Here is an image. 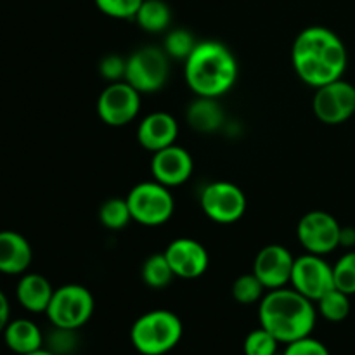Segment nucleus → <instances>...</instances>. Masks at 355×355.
Masks as SVG:
<instances>
[{
    "label": "nucleus",
    "mask_w": 355,
    "mask_h": 355,
    "mask_svg": "<svg viewBox=\"0 0 355 355\" xmlns=\"http://www.w3.org/2000/svg\"><path fill=\"white\" fill-rule=\"evenodd\" d=\"M350 295L343 293L338 288H333L331 291L319 298L318 311L326 321L329 322H342L349 318L350 314Z\"/></svg>",
    "instance_id": "5701e85b"
},
{
    "label": "nucleus",
    "mask_w": 355,
    "mask_h": 355,
    "mask_svg": "<svg viewBox=\"0 0 355 355\" xmlns=\"http://www.w3.org/2000/svg\"><path fill=\"white\" fill-rule=\"evenodd\" d=\"M295 257L283 245H267L257 253L253 274L260 279L267 291L290 284Z\"/></svg>",
    "instance_id": "ddd939ff"
},
{
    "label": "nucleus",
    "mask_w": 355,
    "mask_h": 355,
    "mask_svg": "<svg viewBox=\"0 0 355 355\" xmlns=\"http://www.w3.org/2000/svg\"><path fill=\"white\" fill-rule=\"evenodd\" d=\"M3 342L16 355L31 354L44 349V335L30 319H14L3 329Z\"/></svg>",
    "instance_id": "6ab92c4d"
},
{
    "label": "nucleus",
    "mask_w": 355,
    "mask_h": 355,
    "mask_svg": "<svg viewBox=\"0 0 355 355\" xmlns=\"http://www.w3.org/2000/svg\"><path fill=\"white\" fill-rule=\"evenodd\" d=\"M96 7L113 19H134L144 0H94Z\"/></svg>",
    "instance_id": "c85d7f7f"
},
{
    "label": "nucleus",
    "mask_w": 355,
    "mask_h": 355,
    "mask_svg": "<svg viewBox=\"0 0 355 355\" xmlns=\"http://www.w3.org/2000/svg\"><path fill=\"white\" fill-rule=\"evenodd\" d=\"M54 295V288L49 279L37 272H24L16 284V298L24 311L40 314L47 311Z\"/></svg>",
    "instance_id": "a211bd4d"
},
{
    "label": "nucleus",
    "mask_w": 355,
    "mask_h": 355,
    "mask_svg": "<svg viewBox=\"0 0 355 355\" xmlns=\"http://www.w3.org/2000/svg\"><path fill=\"white\" fill-rule=\"evenodd\" d=\"M263 291L266 288L253 272L243 274L232 283V297L241 305H252L260 302L263 298Z\"/></svg>",
    "instance_id": "393cba45"
},
{
    "label": "nucleus",
    "mask_w": 355,
    "mask_h": 355,
    "mask_svg": "<svg viewBox=\"0 0 355 355\" xmlns=\"http://www.w3.org/2000/svg\"><path fill=\"white\" fill-rule=\"evenodd\" d=\"M73 335H75V331H73V329L55 328V333H52L51 340H49V343H51L49 350H51V352H54L55 355L64 354V352H68V350H71L73 347H75V338H73Z\"/></svg>",
    "instance_id": "2f4dec72"
},
{
    "label": "nucleus",
    "mask_w": 355,
    "mask_h": 355,
    "mask_svg": "<svg viewBox=\"0 0 355 355\" xmlns=\"http://www.w3.org/2000/svg\"><path fill=\"white\" fill-rule=\"evenodd\" d=\"M312 110L322 123H343L355 114V87L342 78L319 87L312 99Z\"/></svg>",
    "instance_id": "f8f14e48"
},
{
    "label": "nucleus",
    "mask_w": 355,
    "mask_h": 355,
    "mask_svg": "<svg viewBox=\"0 0 355 355\" xmlns=\"http://www.w3.org/2000/svg\"><path fill=\"white\" fill-rule=\"evenodd\" d=\"M99 220L104 227L111 229V231L127 227L128 222L132 220L127 200H123V198H110V200L104 201L99 208Z\"/></svg>",
    "instance_id": "b1692460"
},
{
    "label": "nucleus",
    "mask_w": 355,
    "mask_h": 355,
    "mask_svg": "<svg viewBox=\"0 0 355 355\" xmlns=\"http://www.w3.org/2000/svg\"><path fill=\"white\" fill-rule=\"evenodd\" d=\"M182 321L173 312L158 309L142 314L132 324L130 342L142 355H165L182 340Z\"/></svg>",
    "instance_id": "20e7f679"
},
{
    "label": "nucleus",
    "mask_w": 355,
    "mask_h": 355,
    "mask_svg": "<svg viewBox=\"0 0 355 355\" xmlns=\"http://www.w3.org/2000/svg\"><path fill=\"white\" fill-rule=\"evenodd\" d=\"M186 120L193 130L200 132V134H211L222 127L225 114L217 99L196 96V99L187 107Z\"/></svg>",
    "instance_id": "aec40b11"
},
{
    "label": "nucleus",
    "mask_w": 355,
    "mask_h": 355,
    "mask_svg": "<svg viewBox=\"0 0 355 355\" xmlns=\"http://www.w3.org/2000/svg\"><path fill=\"white\" fill-rule=\"evenodd\" d=\"M177 135H179V123L172 114L165 111H155L148 114L137 128L139 144L149 153H156L175 144Z\"/></svg>",
    "instance_id": "dca6fc26"
},
{
    "label": "nucleus",
    "mask_w": 355,
    "mask_h": 355,
    "mask_svg": "<svg viewBox=\"0 0 355 355\" xmlns=\"http://www.w3.org/2000/svg\"><path fill=\"white\" fill-rule=\"evenodd\" d=\"M198 42L194 40V35L189 30L184 28H175L166 35L165 42H163V51L166 55L172 59H184L186 61L189 58L191 52L194 51Z\"/></svg>",
    "instance_id": "a878e982"
},
{
    "label": "nucleus",
    "mask_w": 355,
    "mask_h": 355,
    "mask_svg": "<svg viewBox=\"0 0 355 355\" xmlns=\"http://www.w3.org/2000/svg\"><path fill=\"white\" fill-rule=\"evenodd\" d=\"M291 288L315 302L324 297L328 291L335 288L333 266H329L321 255H302L295 259L293 272H291Z\"/></svg>",
    "instance_id": "9b49d317"
},
{
    "label": "nucleus",
    "mask_w": 355,
    "mask_h": 355,
    "mask_svg": "<svg viewBox=\"0 0 355 355\" xmlns=\"http://www.w3.org/2000/svg\"><path fill=\"white\" fill-rule=\"evenodd\" d=\"M342 225L328 211L314 210L305 214L297 225L298 243L312 255H328L340 246Z\"/></svg>",
    "instance_id": "1a4fd4ad"
},
{
    "label": "nucleus",
    "mask_w": 355,
    "mask_h": 355,
    "mask_svg": "<svg viewBox=\"0 0 355 355\" xmlns=\"http://www.w3.org/2000/svg\"><path fill=\"white\" fill-rule=\"evenodd\" d=\"M283 355H331L328 347L319 340L312 338V336H305V338L297 340L286 345Z\"/></svg>",
    "instance_id": "7c9ffc66"
},
{
    "label": "nucleus",
    "mask_w": 355,
    "mask_h": 355,
    "mask_svg": "<svg viewBox=\"0 0 355 355\" xmlns=\"http://www.w3.org/2000/svg\"><path fill=\"white\" fill-rule=\"evenodd\" d=\"M134 19L148 33H162L170 26L172 10L165 0H144Z\"/></svg>",
    "instance_id": "412c9836"
},
{
    "label": "nucleus",
    "mask_w": 355,
    "mask_h": 355,
    "mask_svg": "<svg viewBox=\"0 0 355 355\" xmlns=\"http://www.w3.org/2000/svg\"><path fill=\"white\" fill-rule=\"evenodd\" d=\"M96 302L92 293L82 284H64L54 290L52 300L49 304V321L54 328L61 329H80L92 318Z\"/></svg>",
    "instance_id": "423d86ee"
},
{
    "label": "nucleus",
    "mask_w": 355,
    "mask_h": 355,
    "mask_svg": "<svg viewBox=\"0 0 355 355\" xmlns=\"http://www.w3.org/2000/svg\"><path fill=\"white\" fill-rule=\"evenodd\" d=\"M354 116H355V114H354Z\"/></svg>",
    "instance_id": "e433bc0d"
},
{
    "label": "nucleus",
    "mask_w": 355,
    "mask_h": 355,
    "mask_svg": "<svg viewBox=\"0 0 355 355\" xmlns=\"http://www.w3.org/2000/svg\"><path fill=\"white\" fill-rule=\"evenodd\" d=\"M170 58L159 47H142L127 58L125 82L141 94H151L162 89L168 80Z\"/></svg>",
    "instance_id": "0eeeda50"
},
{
    "label": "nucleus",
    "mask_w": 355,
    "mask_h": 355,
    "mask_svg": "<svg viewBox=\"0 0 355 355\" xmlns=\"http://www.w3.org/2000/svg\"><path fill=\"white\" fill-rule=\"evenodd\" d=\"M277 345L279 342L266 328L260 326L259 329L248 333L243 343V352L245 355H276Z\"/></svg>",
    "instance_id": "bb28decb"
},
{
    "label": "nucleus",
    "mask_w": 355,
    "mask_h": 355,
    "mask_svg": "<svg viewBox=\"0 0 355 355\" xmlns=\"http://www.w3.org/2000/svg\"><path fill=\"white\" fill-rule=\"evenodd\" d=\"M130 208L132 220L146 227H158L172 218L175 210L170 187L163 186L158 180H148L134 186L125 198Z\"/></svg>",
    "instance_id": "39448f33"
},
{
    "label": "nucleus",
    "mask_w": 355,
    "mask_h": 355,
    "mask_svg": "<svg viewBox=\"0 0 355 355\" xmlns=\"http://www.w3.org/2000/svg\"><path fill=\"white\" fill-rule=\"evenodd\" d=\"M276 355H283V354H276Z\"/></svg>",
    "instance_id": "c9c22d12"
},
{
    "label": "nucleus",
    "mask_w": 355,
    "mask_h": 355,
    "mask_svg": "<svg viewBox=\"0 0 355 355\" xmlns=\"http://www.w3.org/2000/svg\"><path fill=\"white\" fill-rule=\"evenodd\" d=\"M194 162L189 151L172 144L165 149L153 153L151 173L155 180L166 187L182 186L193 175Z\"/></svg>",
    "instance_id": "2eb2a0df"
},
{
    "label": "nucleus",
    "mask_w": 355,
    "mask_h": 355,
    "mask_svg": "<svg viewBox=\"0 0 355 355\" xmlns=\"http://www.w3.org/2000/svg\"><path fill=\"white\" fill-rule=\"evenodd\" d=\"M260 326L279 343H291L311 336L318 319L314 302L295 288H277L263 295L259 307Z\"/></svg>",
    "instance_id": "f03ea898"
},
{
    "label": "nucleus",
    "mask_w": 355,
    "mask_h": 355,
    "mask_svg": "<svg viewBox=\"0 0 355 355\" xmlns=\"http://www.w3.org/2000/svg\"><path fill=\"white\" fill-rule=\"evenodd\" d=\"M141 276L146 286L153 288V290L166 288L172 283L173 277H175L165 253H155V255L148 257L146 262L142 263Z\"/></svg>",
    "instance_id": "4be33fe9"
},
{
    "label": "nucleus",
    "mask_w": 355,
    "mask_h": 355,
    "mask_svg": "<svg viewBox=\"0 0 355 355\" xmlns=\"http://www.w3.org/2000/svg\"><path fill=\"white\" fill-rule=\"evenodd\" d=\"M99 73L104 80H107V83L121 82L127 73V58L118 54L104 55L103 61L99 62Z\"/></svg>",
    "instance_id": "c756f323"
},
{
    "label": "nucleus",
    "mask_w": 355,
    "mask_h": 355,
    "mask_svg": "<svg viewBox=\"0 0 355 355\" xmlns=\"http://www.w3.org/2000/svg\"><path fill=\"white\" fill-rule=\"evenodd\" d=\"M186 83L198 97L218 99L234 87L238 61L222 42H198L184 66Z\"/></svg>",
    "instance_id": "7ed1b4c3"
},
{
    "label": "nucleus",
    "mask_w": 355,
    "mask_h": 355,
    "mask_svg": "<svg viewBox=\"0 0 355 355\" xmlns=\"http://www.w3.org/2000/svg\"><path fill=\"white\" fill-rule=\"evenodd\" d=\"M291 61L298 78L319 89L342 78L349 55L345 44L335 31L324 26H309L295 38Z\"/></svg>",
    "instance_id": "f257e3e1"
},
{
    "label": "nucleus",
    "mask_w": 355,
    "mask_h": 355,
    "mask_svg": "<svg viewBox=\"0 0 355 355\" xmlns=\"http://www.w3.org/2000/svg\"><path fill=\"white\" fill-rule=\"evenodd\" d=\"M340 246H345V248H352V246H355L354 227H342V232H340Z\"/></svg>",
    "instance_id": "72a5a7b5"
},
{
    "label": "nucleus",
    "mask_w": 355,
    "mask_h": 355,
    "mask_svg": "<svg viewBox=\"0 0 355 355\" xmlns=\"http://www.w3.org/2000/svg\"><path fill=\"white\" fill-rule=\"evenodd\" d=\"M173 276L180 279H198L210 266V255L200 241L191 238L173 239L165 252Z\"/></svg>",
    "instance_id": "4468645a"
},
{
    "label": "nucleus",
    "mask_w": 355,
    "mask_h": 355,
    "mask_svg": "<svg viewBox=\"0 0 355 355\" xmlns=\"http://www.w3.org/2000/svg\"><path fill=\"white\" fill-rule=\"evenodd\" d=\"M201 210L210 220L229 225L238 222L245 215L246 196L236 184L227 180H217L205 186L200 198Z\"/></svg>",
    "instance_id": "6e6552de"
},
{
    "label": "nucleus",
    "mask_w": 355,
    "mask_h": 355,
    "mask_svg": "<svg viewBox=\"0 0 355 355\" xmlns=\"http://www.w3.org/2000/svg\"><path fill=\"white\" fill-rule=\"evenodd\" d=\"M335 288L347 295H355V252H347L333 266Z\"/></svg>",
    "instance_id": "cd10ccee"
},
{
    "label": "nucleus",
    "mask_w": 355,
    "mask_h": 355,
    "mask_svg": "<svg viewBox=\"0 0 355 355\" xmlns=\"http://www.w3.org/2000/svg\"><path fill=\"white\" fill-rule=\"evenodd\" d=\"M33 260L30 241L16 231H0V274L23 276Z\"/></svg>",
    "instance_id": "f3484780"
},
{
    "label": "nucleus",
    "mask_w": 355,
    "mask_h": 355,
    "mask_svg": "<svg viewBox=\"0 0 355 355\" xmlns=\"http://www.w3.org/2000/svg\"><path fill=\"white\" fill-rule=\"evenodd\" d=\"M141 111V92L128 82L107 83L97 99V114L110 127H123L134 121Z\"/></svg>",
    "instance_id": "9d476101"
},
{
    "label": "nucleus",
    "mask_w": 355,
    "mask_h": 355,
    "mask_svg": "<svg viewBox=\"0 0 355 355\" xmlns=\"http://www.w3.org/2000/svg\"><path fill=\"white\" fill-rule=\"evenodd\" d=\"M24 355H55L54 352H51V350H45V349H40V350H35V352L31 354H24Z\"/></svg>",
    "instance_id": "f704fd0d"
},
{
    "label": "nucleus",
    "mask_w": 355,
    "mask_h": 355,
    "mask_svg": "<svg viewBox=\"0 0 355 355\" xmlns=\"http://www.w3.org/2000/svg\"><path fill=\"white\" fill-rule=\"evenodd\" d=\"M10 321V304L7 295L0 290V335L3 333L6 326L9 324Z\"/></svg>",
    "instance_id": "473e14b6"
}]
</instances>
